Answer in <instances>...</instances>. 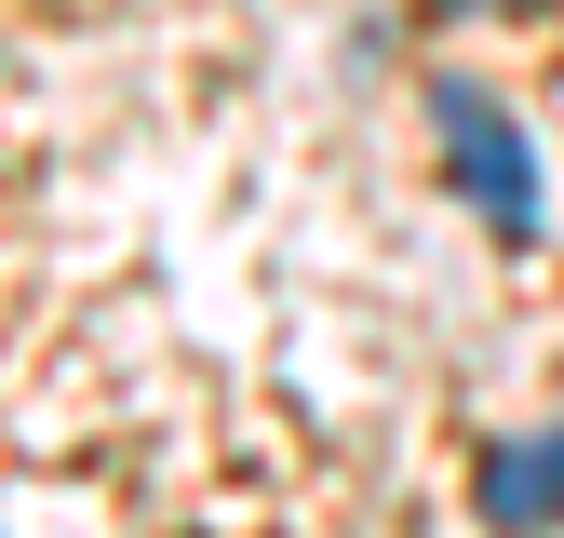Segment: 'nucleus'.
Returning a JSON list of instances; mask_svg holds the SVG:
<instances>
[{
    "label": "nucleus",
    "instance_id": "obj_1",
    "mask_svg": "<svg viewBox=\"0 0 564 538\" xmlns=\"http://www.w3.org/2000/svg\"><path fill=\"white\" fill-rule=\"evenodd\" d=\"M431 121H444V149H457V189L484 202V229H498V243H524V229H538V175H524V134L498 121V95L444 82V95H431Z\"/></svg>",
    "mask_w": 564,
    "mask_h": 538
},
{
    "label": "nucleus",
    "instance_id": "obj_2",
    "mask_svg": "<svg viewBox=\"0 0 564 538\" xmlns=\"http://www.w3.org/2000/svg\"><path fill=\"white\" fill-rule=\"evenodd\" d=\"M484 512H498L511 538H538V525L564 512V431H538V444H498V458H484Z\"/></svg>",
    "mask_w": 564,
    "mask_h": 538
}]
</instances>
